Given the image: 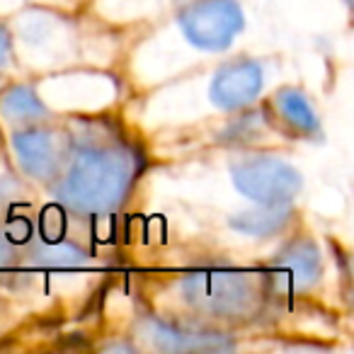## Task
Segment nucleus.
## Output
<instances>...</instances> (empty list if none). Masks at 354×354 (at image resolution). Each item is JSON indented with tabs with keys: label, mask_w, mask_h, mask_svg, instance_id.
Returning <instances> with one entry per match:
<instances>
[{
	"label": "nucleus",
	"mask_w": 354,
	"mask_h": 354,
	"mask_svg": "<svg viewBox=\"0 0 354 354\" xmlns=\"http://www.w3.org/2000/svg\"><path fill=\"white\" fill-rule=\"evenodd\" d=\"M32 257L41 267H80L85 265V252L80 248L64 241L37 243L32 248Z\"/></svg>",
	"instance_id": "f8f14e48"
},
{
	"label": "nucleus",
	"mask_w": 354,
	"mask_h": 354,
	"mask_svg": "<svg viewBox=\"0 0 354 354\" xmlns=\"http://www.w3.org/2000/svg\"><path fill=\"white\" fill-rule=\"evenodd\" d=\"M17 260L15 245H12V238H8V233L0 231V270L6 267H12Z\"/></svg>",
	"instance_id": "ddd939ff"
},
{
	"label": "nucleus",
	"mask_w": 354,
	"mask_h": 354,
	"mask_svg": "<svg viewBox=\"0 0 354 354\" xmlns=\"http://www.w3.org/2000/svg\"><path fill=\"white\" fill-rule=\"evenodd\" d=\"M272 270H274V279L279 281V286H284L289 294H294V291L299 294L318 281L320 252L313 243L296 241L274 257Z\"/></svg>",
	"instance_id": "0eeeda50"
},
{
	"label": "nucleus",
	"mask_w": 354,
	"mask_h": 354,
	"mask_svg": "<svg viewBox=\"0 0 354 354\" xmlns=\"http://www.w3.org/2000/svg\"><path fill=\"white\" fill-rule=\"evenodd\" d=\"M0 112L6 114V117L15 119V122H35V119L44 117L46 109L30 88L20 85V88L8 90L0 97Z\"/></svg>",
	"instance_id": "9b49d317"
},
{
	"label": "nucleus",
	"mask_w": 354,
	"mask_h": 354,
	"mask_svg": "<svg viewBox=\"0 0 354 354\" xmlns=\"http://www.w3.org/2000/svg\"><path fill=\"white\" fill-rule=\"evenodd\" d=\"M10 51H12L10 35H8L6 27H0V68H6L8 66V61H10Z\"/></svg>",
	"instance_id": "4468645a"
},
{
	"label": "nucleus",
	"mask_w": 354,
	"mask_h": 354,
	"mask_svg": "<svg viewBox=\"0 0 354 354\" xmlns=\"http://www.w3.org/2000/svg\"><path fill=\"white\" fill-rule=\"evenodd\" d=\"M143 333L153 342V347L162 352H231L233 349V342L221 333L177 328L156 318H148L143 323Z\"/></svg>",
	"instance_id": "423d86ee"
},
{
	"label": "nucleus",
	"mask_w": 354,
	"mask_h": 354,
	"mask_svg": "<svg viewBox=\"0 0 354 354\" xmlns=\"http://www.w3.org/2000/svg\"><path fill=\"white\" fill-rule=\"evenodd\" d=\"M262 90V68L255 61L226 64L212 83V100L223 109H238L250 104Z\"/></svg>",
	"instance_id": "39448f33"
},
{
	"label": "nucleus",
	"mask_w": 354,
	"mask_h": 354,
	"mask_svg": "<svg viewBox=\"0 0 354 354\" xmlns=\"http://www.w3.org/2000/svg\"><path fill=\"white\" fill-rule=\"evenodd\" d=\"M133 175L136 158L122 143H88L78 148L56 194L71 212L104 214L127 197Z\"/></svg>",
	"instance_id": "f257e3e1"
},
{
	"label": "nucleus",
	"mask_w": 354,
	"mask_h": 354,
	"mask_svg": "<svg viewBox=\"0 0 354 354\" xmlns=\"http://www.w3.org/2000/svg\"><path fill=\"white\" fill-rule=\"evenodd\" d=\"M185 299L197 310L221 318H238L255 310L257 286L243 272L233 270H199L185 277Z\"/></svg>",
	"instance_id": "f03ea898"
},
{
	"label": "nucleus",
	"mask_w": 354,
	"mask_h": 354,
	"mask_svg": "<svg viewBox=\"0 0 354 354\" xmlns=\"http://www.w3.org/2000/svg\"><path fill=\"white\" fill-rule=\"evenodd\" d=\"M274 107L279 109L281 119H284L291 129H296V131L310 133L318 127V119H315L310 104L306 102L304 95L296 93V90H291V88L279 90L274 97Z\"/></svg>",
	"instance_id": "9d476101"
},
{
	"label": "nucleus",
	"mask_w": 354,
	"mask_h": 354,
	"mask_svg": "<svg viewBox=\"0 0 354 354\" xmlns=\"http://www.w3.org/2000/svg\"><path fill=\"white\" fill-rule=\"evenodd\" d=\"M177 20L194 46L209 51L231 46L243 30V12L236 0H187Z\"/></svg>",
	"instance_id": "7ed1b4c3"
},
{
	"label": "nucleus",
	"mask_w": 354,
	"mask_h": 354,
	"mask_svg": "<svg viewBox=\"0 0 354 354\" xmlns=\"http://www.w3.org/2000/svg\"><path fill=\"white\" fill-rule=\"evenodd\" d=\"M12 146L20 158V165L27 175L37 180H49L59 170V143L54 133L44 129H27L15 133Z\"/></svg>",
	"instance_id": "6e6552de"
},
{
	"label": "nucleus",
	"mask_w": 354,
	"mask_h": 354,
	"mask_svg": "<svg viewBox=\"0 0 354 354\" xmlns=\"http://www.w3.org/2000/svg\"><path fill=\"white\" fill-rule=\"evenodd\" d=\"M233 183L257 204H289L301 189V175L279 158L257 156L233 167Z\"/></svg>",
	"instance_id": "20e7f679"
},
{
	"label": "nucleus",
	"mask_w": 354,
	"mask_h": 354,
	"mask_svg": "<svg viewBox=\"0 0 354 354\" xmlns=\"http://www.w3.org/2000/svg\"><path fill=\"white\" fill-rule=\"evenodd\" d=\"M289 218H291V212L284 204H262V209L245 212V214H241V216H236L231 221V226L236 228V231L245 233V236L267 238V236H274V233L284 231Z\"/></svg>",
	"instance_id": "1a4fd4ad"
}]
</instances>
